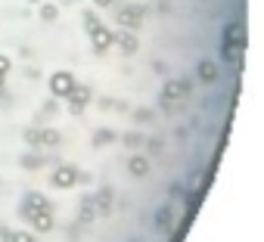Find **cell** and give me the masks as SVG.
Segmentation results:
<instances>
[{
	"mask_svg": "<svg viewBox=\"0 0 264 242\" xmlns=\"http://www.w3.org/2000/svg\"><path fill=\"white\" fill-rule=\"evenodd\" d=\"M196 74H199V78H202L205 84H215L221 71H218V65L211 62V59H202V62H199V68H196Z\"/></svg>",
	"mask_w": 264,
	"mask_h": 242,
	"instance_id": "obj_11",
	"label": "cell"
},
{
	"mask_svg": "<svg viewBox=\"0 0 264 242\" xmlns=\"http://www.w3.org/2000/svg\"><path fill=\"white\" fill-rule=\"evenodd\" d=\"M112 47H121V53L131 56V53L140 50V41H137L131 31H112Z\"/></svg>",
	"mask_w": 264,
	"mask_h": 242,
	"instance_id": "obj_8",
	"label": "cell"
},
{
	"mask_svg": "<svg viewBox=\"0 0 264 242\" xmlns=\"http://www.w3.org/2000/svg\"><path fill=\"white\" fill-rule=\"evenodd\" d=\"M190 90H193L190 78H171V81H165L162 93H158V100H162V106L184 103V100H190Z\"/></svg>",
	"mask_w": 264,
	"mask_h": 242,
	"instance_id": "obj_1",
	"label": "cell"
},
{
	"mask_svg": "<svg viewBox=\"0 0 264 242\" xmlns=\"http://www.w3.org/2000/svg\"><path fill=\"white\" fill-rule=\"evenodd\" d=\"M112 140H115L112 130H97V134H94V146H106V143H112Z\"/></svg>",
	"mask_w": 264,
	"mask_h": 242,
	"instance_id": "obj_17",
	"label": "cell"
},
{
	"mask_svg": "<svg viewBox=\"0 0 264 242\" xmlns=\"http://www.w3.org/2000/svg\"><path fill=\"white\" fill-rule=\"evenodd\" d=\"M87 34H91V41H94L97 53H106V50L112 47V28H106V25H94Z\"/></svg>",
	"mask_w": 264,
	"mask_h": 242,
	"instance_id": "obj_7",
	"label": "cell"
},
{
	"mask_svg": "<svg viewBox=\"0 0 264 242\" xmlns=\"http://www.w3.org/2000/svg\"><path fill=\"white\" fill-rule=\"evenodd\" d=\"M4 81H7V74H4V71H0V87H4Z\"/></svg>",
	"mask_w": 264,
	"mask_h": 242,
	"instance_id": "obj_27",
	"label": "cell"
},
{
	"mask_svg": "<svg viewBox=\"0 0 264 242\" xmlns=\"http://www.w3.org/2000/svg\"><path fill=\"white\" fill-rule=\"evenodd\" d=\"M224 59L227 62H239L242 59V47L239 44H224Z\"/></svg>",
	"mask_w": 264,
	"mask_h": 242,
	"instance_id": "obj_16",
	"label": "cell"
},
{
	"mask_svg": "<svg viewBox=\"0 0 264 242\" xmlns=\"http://www.w3.org/2000/svg\"><path fill=\"white\" fill-rule=\"evenodd\" d=\"M78 168L75 165H59L56 168V174H53L50 180H53V186H56V190H68V186H75L78 183Z\"/></svg>",
	"mask_w": 264,
	"mask_h": 242,
	"instance_id": "obj_4",
	"label": "cell"
},
{
	"mask_svg": "<svg viewBox=\"0 0 264 242\" xmlns=\"http://www.w3.org/2000/svg\"><path fill=\"white\" fill-rule=\"evenodd\" d=\"M134 118H137V121H152V109H137Z\"/></svg>",
	"mask_w": 264,
	"mask_h": 242,
	"instance_id": "obj_21",
	"label": "cell"
},
{
	"mask_svg": "<svg viewBox=\"0 0 264 242\" xmlns=\"http://www.w3.org/2000/svg\"><path fill=\"white\" fill-rule=\"evenodd\" d=\"M22 165H25V168H41V165H44V158H41V155H25V158H22Z\"/></svg>",
	"mask_w": 264,
	"mask_h": 242,
	"instance_id": "obj_20",
	"label": "cell"
},
{
	"mask_svg": "<svg viewBox=\"0 0 264 242\" xmlns=\"http://www.w3.org/2000/svg\"><path fill=\"white\" fill-rule=\"evenodd\" d=\"M22 217L41 233L53 230V208H31V205H22Z\"/></svg>",
	"mask_w": 264,
	"mask_h": 242,
	"instance_id": "obj_2",
	"label": "cell"
},
{
	"mask_svg": "<svg viewBox=\"0 0 264 242\" xmlns=\"http://www.w3.org/2000/svg\"><path fill=\"white\" fill-rule=\"evenodd\" d=\"M97 202H100V208H103V211H109V205H112V190H100Z\"/></svg>",
	"mask_w": 264,
	"mask_h": 242,
	"instance_id": "obj_19",
	"label": "cell"
},
{
	"mask_svg": "<svg viewBox=\"0 0 264 242\" xmlns=\"http://www.w3.org/2000/svg\"><path fill=\"white\" fill-rule=\"evenodd\" d=\"M84 25H87V31H91L94 25H100V19H97V16H94L91 10H87V13H84Z\"/></svg>",
	"mask_w": 264,
	"mask_h": 242,
	"instance_id": "obj_22",
	"label": "cell"
},
{
	"mask_svg": "<svg viewBox=\"0 0 264 242\" xmlns=\"http://www.w3.org/2000/svg\"><path fill=\"white\" fill-rule=\"evenodd\" d=\"M0 239L4 242H34V236L31 233H22V230H10V227H0Z\"/></svg>",
	"mask_w": 264,
	"mask_h": 242,
	"instance_id": "obj_13",
	"label": "cell"
},
{
	"mask_svg": "<svg viewBox=\"0 0 264 242\" xmlns=\"http://www.w3.org/2000/svg\"><path fill=\"white\" fill-rule=\"evenodd\" d=\"M94 4H97V7H112L115 0H94Z\"/></svg>",
	"mask_w": 264,
	"mask_h": 242,
	"instance_id": "obj_26",
	"label": "cell"
},
{
	"mask_svg": "<svg viewBox=\"0 0 264 242\" xmlns=\"http://www.w3.org/2000/svg\"><path fill=\"white\" fill-rule=\"evenodd\" d=\"M65 100H68V112H72V115H78V112H84V106L91 103V87L75 81V87L68 90V97H65Z\"/></svg>",
	"mask_w": 264,
	"mask_h": 242,
	"instance_id": "obj_3",
	"label": "cell"
},
{
	"mask_svg": "<svg viewBox=\"0 0 264 242\" xmlns=\"http://www.w3.org/2000/svg\"><path fill=\"white\" fill-rule=\"evenodd\" d=\"M59 143H62L59 130H53V127H47V130H38V146H59Z\"/></svg>",
	"mask_w": 264,
	"mask_h": 242,
	"instance_id": "obj_14",
	"label": "cell"
},
{
	"mask_svg": "<svg viewBox=\"0 0 264 242\" xmlns=\"http://www.w3.org/2000/svg\"><path fill=\"white\" fill-rule=\"evenodd\" d=\"M155 227L162 233H168L174 227V208H171V205H162V208L155 211Z\"/></svg>",
	"mask_w": 264,
	"mask_h": 242,
	"instance_id": "obj_10",
	"label": "cell"
},
{
	"mask_svg": "<svg viewBox=\"0 0 264 242\" xmlns=\"http://www.w3.org/2000/svg\"><path fill=\"white\" fill-rule=\"evenodd\" d=\"M56 16H59V10L53 7V4H41V19H47V22H53Z\"/></svg>",
	"mask_w": 264,
	"mask_h": 242,
	"instance_id": "obj_18",
	"label": "cell"
},
{
	"mask_svg": "<svg viewBox=\"0 0 264 242\" xmlns=\"http://www.w3.org/2000/svg\"><path fill=\"white\" fill-rule=\"evenodd\" d=\"M224 44H239L245 47V25L242 22H230L224 28Z\"/></svg>",
	"mask_w": 264,
	"mask_h": 242,
	"instance_id": "obj_9",
	"label": "cell"
},
{
	"mask_svg": "<svg viewBox=\"0 0 264 242\" xmlns=\"http://www.w3.org/2000/svg\"><path fill=\"white\" fill-rule=\"evenodd\" d=\"M149 149H152V152L158 155V152H162V140H149Z\"/></svg>",
	"mask_w": 264,
	"mask_h": 242,
	"instance_id": "obj_25",
	"label": "cell"
},
{
	"mask_svg": "<svg viewBox=\"0 0 264 242\" xmlns=\"http://www.w3.org/2000/svg\"><path fill=\"white\" fill-rule=\"evenodd\" d=\"M140 22H143V10H140V7H121L118 10V25L125 31H137Z\"/></svg>",
	"mask_w": 264,
	"mask_h": 242,
	"instance_id": "obj_6",
	"label": "cell"
},
{
	"mask_svg": "<svg viewBox=\"0 0 264 242\" xmlns=\"http://www.w3.org/2000/svg\"><path fill=\"white\" fill-rule=\"evenodd\" d=\"M128 171H131V177H146L149 174V162L143 155H131L128 158Z\"/></svg>",
	"mask_w": 264,
	"mask_h": 242,
	"instance_id": "obj_12",
	"label": "cell"
},
{
	"mask_svg": "<svg viewBox=\"0 0 264 242\" xmlns=\"http://www.w3.org/2000/svg\"><path fill=\"white\" fill-rule=\"evenodd\" d=\"M65 4H75V0H65Z\"/></svg>",
	"mask_w": 264,
	"mask_h": 242,
	"instance_id": "obj_28",
	"label": "cell"
},
{
	"mask_svg": "<svg viewBox=\"0 0 264 242\" xmlns=\"http://www.w3.org/2000/svg\"><path fill=\"white\" fill-rule=\"evenodd\" d=\"M10 68H13V62H10V59H7V56H0V71H4V74H7V71H10Z\"/></svg>",
	"mask_w": 264,
	"mask_h": 242,
	"instance_id": "obj_24",
	"label": "cell"
},
{
	"mask_svg": "<svg viewBox=\"0 0 264 242\" xmlns=\"http://www.w3.org/2000/svg\"><path fill=\"white\" fill-rule=\"evenodd\" d=\"M125 143H128L131 149H137L140 143H143V137H140V134H128V137H125Z\"/></svg>",
	"mask_w": 264,
	"mask_h": 242,
	"instance_id": "obj_23",
	"label": "cell"
},
{
	"mask_svg": "<svg viewBox=\"0 0 264 242\" xmlns=\"http://www.w3.org/2000/svg\"><path fill=\"white\" fill-rule=\"evenodd\" d=\"M94 208H97V199H94V196H84V199H81V223L94 220Z\"/></svg>",
	"mask_w": 264,
	"mask_h": 242,
	"instance_id": "obj_15",
	"label": "cell"
},
{
	"mask_svg": "<svg viewBox=\"0 0 264 242\" xmlns=\"http://www.w3.org/2000/svg\"><path fill=\"white\" fill-rule=\"evenodd\" d=\"M75 87V74L72 71H56V74H50V90H53V97H68V90Z\"/></svg>",
	"mask_w": 264,
	"mask_h": 242,
	"instance_id": "obj_5",
	"label": "cell"
}]
</instances>
